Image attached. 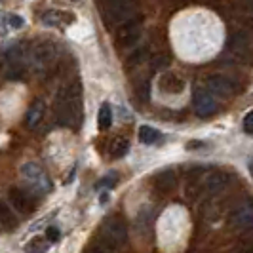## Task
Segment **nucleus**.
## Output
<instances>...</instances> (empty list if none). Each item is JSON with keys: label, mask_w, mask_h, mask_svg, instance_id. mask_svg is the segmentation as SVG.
<instances>
[{"label": "nucleus", "mask_w": 253, "mask_h": 253, "mask_svg": "<svg viewBox=\"0 0 253 253\" xmlns=\"http://www.w3.org/2000/svg\"><path fill=\"white\" fill-rule=\"evenodd\" d=\"M75 21V15L69 12H61V10H50L42 15V23L46 27H61L69 25Z\"/></svg>", "instance_id": "obj_13"}, {"label": "nucleus", "mask_w": 253, "mask_h": 253, "mask_svg": "<svg viewBox=\"0 0 253 253\" xmlns=\"http://www.w3.org/2000/svg\"><path fill=\"white\" fill-rule=\"evenodd\" d=\"M46 238H50L51 242L59 240V230L55 227H48L46 228Z\"/></svg>", "instance_id": "obj_29"}, {"label": "nucleus", "mask_w": 253, "mask_h": 253, "mask_svg": "<svg viewBox=\"0 0 253 253\" xmlns=\"http://www.w3.org/2000/svg\"><path fill=\"white\" fill-rule=\"evenodd\" d=\"M55 57H57V48H55V44L51 40H40L29 51V59L37 69L50 67L55 61Z\"/></svg>", "instance_id": "obj_4"}, {"label": "nucleus", "mask_w": 253, "mask_h": 253, "mask_svg": "<svg viewBox=\"0 0 253 253\" xmlns=\"http://www.w3.org/2000/svg\"><path fill=\"white\" fill-rule=\"evenodd\" d=\"M105 10L113 21L124 23L135 12V0H105Z\"/></svg>", "instance_id": "obj_7"}, {"label": "nucleus", "mask_w": 253, "mask_h": 253, "mask_svg": "<svg viewBox=\"0 0 253 253\" xmlns=\"http://www.w3.org/2000/svg\"><path fill=\"white\" fill-rule=\"evenodd\" d=\"M206 86L208 89H211L215 95H230L234 91L232 80L223 75H211L206 78Z\"/></svg>", "instance_id": "obj_11"}, {"label": "nucleus", "mask_w": 253, "mask_h": 253, "mask_svg": "<svg viewBox=\"0 0 253 253\" xmlns=\"http://www.w3.org/2000/svg\"><path fill=\"white\" fill-rule=\"evenodd\" d=\"M232 227L238 228L240 232H250L253 230V200H246L242 202L230 217Z\"/></svg>", "instance_id": "obj_8"}, {"label": "nucleus", "mask_w": 253, "mask_h": 253, "mask_svg": "<svg viewBox=\"0 0 253 253\" xmlns=\"http://www.w3.org/2000/svg\"><path fill=\"white\" fill-rule=\"evenodd\" d=\"M25 46L23 44H13L10 50L6 51V61L10 65H21L23 57H25Z\"/></svg>", "instance_id": "obj_21"}, {"label": "nucleus", "mask_w": 253, "mask_h": 253, "mask_svg": "<svg viewBox=\"0 0 253 253\" xmlns=\"http://www.w3.org/2000/svg\"><path fill=\"white\" fill-rule=\"evenodd\" d=\"M169 55H166V53H158V55H154L151 61V67L152 69H156V71H160V69H168V65H169Z\"/></svg>", "instance_id": "obj_22"}, {"label": "nucleus", "mask_w": 253, "mask_h": 253, "mask_svg": "<svg viewBox=\"0 0 253 253\" xmlns=\"http://www.w3.org/2000/svg\"><path fill=\"white\" fill-rule=\"evenodd\" d=\"M127 151H129V143H127L126 137H116L109 147V154L113 158H122L127 154Z\"/></svg>", "instance_id": "obj_19"}, {"label": "nucleus", "mask_w": 253, "mask_h": 253, "mask_svg": "<svg viewBox=\"0 0 253 253\" xmlns=\"http://www.w3.org/2000/svg\"><path fill=\"white\" fill-rule=\"evenodd\" d=\"M192 105L198 116H210L219 109L215 93L208 88H196L194 89V97H192Z\"/></svg>", "instance_id": "obj_5"}, {"label": "nucleus", "mask_w": 253, "mask_h": 253, "mask_svg": "<svg viewBox=\"0 0 253 253\" xmlns=\"http://www.w3.org/2000/svg\"><path fill=\"white\" fill-rule=\"evenodd\" d=\"M137 93L141 95V99H143V101H147V99H149V82H147V80H145L139 88H137Z\"/></svg>", "instance_id": "obj_28"}, {"label": "nucleus", "mask_w": 253, "mask_h": 253, "mask_svg": "<svg viewBox=\"0 0 253 253\" xmlns=\"http://www.w3.org/2000/svg\"><path fill=\"white\" fill-rule=\"evenodd\" d=\"M114 183H116V173H111L109 177H105L103 181L97 183V189H101V187H107V189H111Z\"/></svg>", "instance_id": "obj_27"}, {"label": "nucleus", "mask_w": 253, "mask_h": 253, "mask_svg": "<svg viewBox=\"0 0 253 253\" xmlns=\"http://www.w3.org/2000/svg\"><path fill=\"white\" fill-rule=\"evenodd\" d=\"M48 242L46 240H38V238H35L33 242H29L25 246V252H31V253H35V252H46L48 250Z\"/></svg>", "instance_id": "obj_23"}, {"label": "nucleus", "mask_w": 253, "mask_h": 253, "mask_svg": "<svg viewBox=\"0 0 253 253\" xmlns=\"http://www.w3.org/2000/svg\"><path fill=\"white\" fill-rule=\"evenodd\" d=\"M21 177L29 185V189L38 192V194H48L53 189L51 179L37 162H27L21 166Z\"/></svg>", "instance_id": "obj_3"}, {"label": "nucleus", "mask_w": 253, "mask_h": 253, "mask_svg": "<svg viewBox=\"0 0 253 253\" xmlns=\"http://www.w3.org/2000/svg\"><path fill=\"white\" fill-rule=\"evenodd\" d=\"M101 250H116L127 242V227L122 217L113 215L101 225Z\"/></svg>", "instance_id": "obj_2"}, {"label": "nucleus", "mask_w": 253, "mask_h": 253, "mask_svg": "<svg viewBox=\"0 0 253 253\" xmlns=\"http://www.w3.org/2000/svg\"><path fill=\"white\" fill-rule=\"evenodd\" d=\"M53 111L61 126L75 127L78 124V118L82 114V89L78 82H71L59 88V91L55 93Z\"/></svg>", "instance_id": "obj_1"}, {"label": "nucleus", "mask_w": 253, "mask_h": 253, "mask_svg": "<svg viewBox=\"0 0 253 253\" xmlns=\"http://www.w3.org/2000/svg\"><path fill=\"white\" fill-rule=\"evenodd\" d=\"M228 177L227 173H221V171H215V173H210V175H206L204 179V189L208 190L210 194H219V192H223V190L227 189Z\"/></svg>", "instance_id": "obj_12"}, {"label": "nucleus", "mask_w": 253, "mask_h": 253, "mask_svg": "<svg viewBox=\"0 0 253 253\" xmlns=\"http://www.w3.org/2000/svg\"><path fill=\"white\" fill-rule=\"evenodd\" d=\"M44 114H46V105L44 101H35L31 107H29V111L25 114V124L27 127H31V129H35V127L42 122V118H44Z\"/></svg>", "instance_id": "obj_16"}, {"label": "nucleus", "mask_w": 253, "mask_h": 253, "mask_svg": "<svg viewBox=\"0 0 253 253\" xmlns=\"http://www.w3.org/2000/svg\"><path fill=\"white\" fill-rule=\"evenodd\" d=\"M6 19H8V23H10V27H12V29H21V27L25 25V19H23L21 15H15V13L8 15Z\"/></svg>", "instance_id": "obj_24"}, {"label": "nucleus", "mask_w": 253, "mask_h": 253, "mask_svg": "<svg viewBox=\"0 0 253 253\" xmlns=\"http://www.w3.org/2000/svg\"><path fill=\"white\" fill-rule=\"evenodd\" d=\"M141 35V25L139 21H133V19H127L122 25L118 27L116 31V40L122 44V46H129L133 44Z\"/></svg>", "instance_id": "obj_10"}, {"label": "nucleus", "mask_w": 253, "mask_h": 253, "mask_svg": "<svg viewBox=\"0 0 253 253\" xmlns=\"http://www.w3.org/2000/svg\"><path fill=\"white\" fill-rule=\"evenodd\" d=\"M139 141L145 145H154L156 141H160V131L152 126H141L139 127Z\"/></svg>", "instance_id": "obj_20"}, {"label": "nucleus", "mask_w": 253, "mask_h": 253, "mask_svg": "<svg viewBox=\"0 0 253 253\" xmlns=\"http://www.w3.org/2000/svg\"><path fill=\"white\" fill-rule=\"evenodd\" d=\"M8 202H10V206H12L15 211H19L23 215L33 213L35 208H37V198L35 196H31L25 190L15 189V187H12L10 192H8Z\"/></svg>", "instance_id": "obj_9"}, {"label": "nucleus", "mask_w": 253, "mask_h": 253, "mask_svg": "<svg viewBox=\"0 0 253 253\" xmlns=\"http://www.w3.org/2000/svg\"><path fill=\"white\" fill-rule=\"evenodd\" d=\"M0 225L4 232H10L13 228H17V217H15V210L12 211V208L6 202L0 204Z\"/></svg>", "instance_id": "obj_17"}, {"label": "nucleus", "mask_w": 253, "mask_h": 253, "mask_svg": "<svg viewBox=\"0 0 253 253\" xmlns=\"http://www.w3.org/2000/svg\"><path fill=\"white\" fill-rule=\"evenodd\" d=\"M145 57H147V48H141L139 51H135V53H133V55L127 59V65H135V63L139 65Z\"/></svg>", "instance_id": "obj_25"}, {"label": "nucleus", "mask_w": 253, "mask_h": 253, "mask_svg": "<svg viewBox=\"0 0 253 253\" xmlns=\"http://www.w3.org/2000/svg\"><path fill=\"white\" fill-rule=\"evenodd\" d=\"M242 127H244L246 133L253 135V111H250V113L244 116V124H242Z\"/></svg>", "instance_id": "obj_26"}, {"label": "nucleus", "mask_w": 253, "mask_h": 253, "mask_svg": "<svg viewBox=\"0 0 253 253\" xmlns=\"http://www.w3.org/2000/svg\"><path fill=\"white\" fill-rule=\"evenodd\" d=\"M160 89L164 93H181L185 89V80L175 73H166L160 76Z\"/></svg>", "instance_id": "obj_14"}, {"label": "nucleus", "mask_w": 253, "mask_h": 253, "mask_svg": "<svg viewBox=\"0 0 253 253\" xmlns=\"http://www.w3.org/2000/svg\"><path fill=\"white\" fill-rule=\"evenodd\" d=\"M113 124V109L109 103H103L99 107V114H97V126L101 131H107Z\"/></svg>", "instance_id": "obj_18"}, {"label": "nucleus", "mask_w": 253, "mask_h": 253, "mask_svg": "<svg viewBox=\"0 0 253 253\" xmlns=\"http://www.w3.org/2000/svg\"><path fill=\"white\" fill-rule=\"evenodd\" d=\"M253 50V38L248 31H236L232 33V37L228 38V51L232 57L244 59L248 57Z\"/></svg>", "instance_id": "obj_6"}, {"label": "nucleus", "mask_w": 253, "mask_h": 253, "mask_svg": "<svg viewBox=\"0 0 253 253\" xmlns=\"http://www.w3.org/2000/svg\"><path fill=\"white\" fill-rule=\"evenodd\" d=\"M154 187L160 192H171L177 187V175L173 169H164L154 177Z\"/></svg>", "instance_id": "obj_15"}]
</instances>
